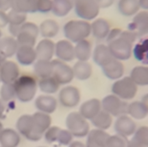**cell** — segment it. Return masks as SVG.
Returning a JSON list of instances; mask_svg holds the SVG:
<instances>
[{
	"label": "cell",
	"instance_id": "obj_1",
	"mask_svg": "<svg viewBox=\"0 0 148 147\" xmlns=\"http://www.w3.org/2000/svg\"><path fill=\"white\" fill-rule=\"evenodd\" d=\"M138 37L136 34L130 30H122L121 35L115 39L107 42L108 47L114 59L124 61L132 56L133 46Z\"/></svg>",
	"mask_w": 148,
	"mask_h": 147
},
{
	"label": "cell",
	"instance_id": "obj_2",
	"mask_svg": "<svg viewBox=\"0 0 148 147\" xmlns=\"http://www.w3.org/2000/svg\"><path fill=\"white\" fill-rule=\"evenodd\" d=\"M16 98L22 103H29L32 101L36 94L38 83L35 77L24 74L19 77L13 83Z\"/></svg>",
	"mask_w": 148,
	"mask_h": 147
},
{
	"label": "cell",
	"instance_id": "obj_3",
	"mask_svg": "<svg viewBox=\"0 0 148 147\" xmlns=\"http://www.w3.org/2000/svg\"><path fill=\"white\" fill-rule=\"evenodd\" d=\"M63 34L66 40L73 44L82 40L88 39L91 35L90 23L81 19L70 20L64 24Z\"/></svg>",
	"mask_w": 148,
	"mask_h": 147
},
{
	"label": "cell",
	"instance_id": "obj_4",
	"mask_svg": "<svg viewBox=\"0 0 148 147\" xmlns=\"http://www.w3.org/2000/svg\"><path fill=\"white\" fill-rule=\"evenodd\" d=\"M73 10L79 19L90 22L97 18L101 9L97 0H73Z\"/></svg>",
	"mask_w": 148,
	"mask_h": 147
},
{
	"label": "cell",
	"instance_id": "obj_5",
	"mask_svg": "<svg viewBox=\"0 0 148 147\" xmlns=\"http://www.w3.org/2000/svg\"><path fill=\"white\" fill-rule=\"evenodd\" d=\"M111 90L113 95L118 96L121 100L128 101L135 97L138 91V85L130 77H124L113 83Z\"/></svg>",
	"mask_w": 148,
	"mask_h": 147
},
{
	"label": "cell",
	"instance_id": "obj_6",
	"mask_svg": "<svg viewBox=\"0 0 148 147\" xmlns=\"http://www.w3.org/2000/svg\"><path fill=\"white\" fill-rule=\"evenodd\" d=\"M66 126L75 138H84L90 132L88 120L78 112H72L67 115L66 119Z\"/></svg>",
	"mask_w": 148,
	"mask_h": 147
},
{
	"label": "cell",
	"instance_id": "obj_7",
	"mask_svg": "<svg viewBox=\"0 0 148 147\" xmlns=\"http://www.w3.org/2000/svg\"><path fill=\"white\" fill-rule=\"evenodd\" d=\"M16 126L18 133L24 136L29 141H39L43 136L36 131L31 114H23L20 116L16 121Z\"/></svg>",
	"mask_w": 148,
	"mask_h": 147
},
{
	"label": "cell",
	"instance_id": "obj_8",
	"mask_svg": "<svg viewBox=\"0 0 148 147\" xmlns=\"http://www.w3.org/2000/svg\"><path fill=\"white\" fill-rule=\"evenodd\" d=\"M39 36V26L35 23L27 21L21 26L16 39L19 46H29L35 47L37 43V37Z\"/></svg>",
	"mask_w": 148,
	"mask_h": 147
},
{
	"label": "cell",
	"instance_id": "obj_9",
	"mask_svg": "<svg viewBox=\"0 0 148 147\" xmlns=\"http://www.w3.org/2000/svg\"><path fill=\"white\" fill-rule=\"evenodd\" d=\"M101 105L103 110L109 113L111 116L114 117L125 115L127 113L128 103L113 94L105 96L102 100Z\"/></svg>",
	"mask_w": 148,
	"mask_h": 147
},
{
	"label": "cell",
	"instance_id": "obj_10",
	"mask_svg": "<svg viewBox=\"0 0 148 147\" xmlns=\"http://www.w3.org/2000/svg\"><path fill=\"white\" fill-rule=\"evenodd\" d=\"M52 77L60 83V85L68 84L73 80V67L70 66L67 63L56 59L52 60Z\"/></svg>",
	"mask_w": 148,
	"mask_h": 147
},
{
	"label": "cell",
	"instance_id": "obj_11",
	"mask_svg": "<svg viewBox=\"0 0 148 147\" xmlns=\"http://www.w3.org/2000/svg\"><path fill=\"white\" fill-rule=\"evenodd\" d=\"M127 30L136 34L138 39L148 37V11L140 10L134 15L132 22L127 25Z\"/></svg>",
	"mask_w": 148,
	"mask_h": 147
},
{
	"label": "cell",
	"instance_id": "obj_12",
	"mask_svg": "<svg viewBox=\"0 0 148 147\" xmlns=\"http://www.w3.org/2000/svg\"><path fill=\"white\" fill-rule=\"evenodd\" d=\"M81 95L78 89L75 86L67 85L62 88L59 93L60 103L67 109H73L78 105Z\"/></svg>",
	"mask_w": 148,
	"mask_h": 147
},
{
	"label": "cell",
	"instance_id": "obj_13",
	"mask_svg": "<svg viewBox=\"0 0 148 147\" xmlns=\"http://www.w3.org/2000/svg\"><path fill=\"white\" fill-rule=\"evenodd\" d=\"M114 126L116 134L125 139L133 136L137 129V126L134 120L127 114L117 117Z\"/></svg>",
	"mask_w": 148,
	"mask_h": 147
},
{
	"label": "cell",
	"instance_id": "obj_14",
	"mask_svg": "<svg viewBox=\"0 0 148 147\" xmlns=\"http://www.w3.org/2000/svg\"><path fill=\"white\" fill-rule=\"evenodd\" d=\"M54 56L57 59L68 63L75 59L74 44L66 39H62L55 43Z\"/></svg>",
	"mask_w": 148,
	"mask_h": 147
},
{
	"label": "cell",
	"instance_id": "obj_15",
	"mask_svg": "<svg viewBox=\"0 0 148 147\" xmlns=\"http://www.w3.org/2000/svg\"><path fill=\"white\" fill-rule=\"evenodd\" d=\"M19 76V66L12 60H6L0 66V82L3 83H14Z\"/></svg>",
	"mask_w": 148,
	"mask_h": 147
},
{
	"label": "cell",
	"instance_id": "obj_16",
	"mask_svg": "<svg viewBox=\"0 0 148 147\" xmlns=\"http://www.w3.org/2000/svg\"><path fill=\"white\" fill-rule=\"evenodd\" d=\"M37 59L51 61L54 56L55 42L51 39L42 38L35 46Z\"/></svg>",
	"mask_w": 148,
	"mask_h": 147
},
{
	"label": "cell",
	"instance_id": "obj_17",
	"mask_svg": "<svg viewBox=\"0 0 148 147\" xmlns=\"http://www.w3.org/2000/svg\"><path fill=\"white\" fill-rule=\"evenodd\" d=\"M17 62L23 66H29L37 60V55L34 46H19L16 53Z\"/></svg>",
	"mask_w": 148,
	"mask_h": 147
},
{
	"label": "cell",
	"instance_id": "obj_18",
	"mask_svg": "<svg viewBox=\"0 0 148 147\" xmlns=\"http://www.w3.org/2000/svg\"><path fill=\"white\" fill-rule=\"evenodd\" d=\"M91 35L99 40H106L111 29L110 23L104 18H96L90 23Z\"/></svg>",
	"mask_w": 148,
	"mask_h": 147
},
{
	"label": "cell",
	"instance_id": "obj_19",
	"mask_svg": "<svg viewBox=\"0 0 148 147\" xmlns=\"http://www.w3.org/2000/svg\"><path fill=\"white\" fill-rule=\"evenodd\" d=\"M110 134L106 131L99 129L90 130L88 135L86 136L85 147H106L107 141L110 138Z\"/></svg>",
	"mask_w": 148,
	"mask_h": 147
},
{
	"label": "cell",
	"instance_id": "obj_20",
	"mask_svg": "<svg viewBox=\"0 0 148 147\" xmlns=\"http://www.w3.org/2000/svg\"><path fill=\"white\" fill-rule=\"evenodd\" d=\"M91 58L96 65L100 67H103L108 64L114 58L111 55L110 51L106 44H97L92 51Z\"/></svg>",
	"mask_w": 148,
	"mask_h": 147
},
{
	"label": "cell",
	"instance_id": "obj_21",
	"mask_svg": "<svg viewBox=\"0 0 148 147\" xmlns=\"http://www.w3.org/2000/svg\"><path fill=\"white\" fill-rule=\"evenodd\" d=\"M102 68L103 75L110 80H118L122 77L124 74V65L121 61L113 59L108 64L103 66Z\"/></svg>",
	"mask_w": 148,
	"mask_h": 147
},
{
	"label": "cell",
	"instance_id": "obj_22",
	"mask_svg": "<svg viewBox=\"0 0 148 147\" xmlns=\"http://www.w3.org/2000/svg\"><path fill=\"white\" fill-rule=\"evenodd\" d=\"M102 110L101 101L97 98H92L83 103L79 108L78 113L87 120H92L100 111Z\"/></svg>",
	"mask_w": 148,
	"mask_h": 147
},
{
	"label": "cell",
	"instance_id": "obj_23",
	"mask_svg": "<svg viewBox=\"0 0 148 147\" xmlns=\"http://www.w3.org/2000/svg\"><path fill=\"white\" fill-rule=\"evenodd\" d=\"M35 105L39 112L51 114L56 110L58 103L57 100L50 95H41L36 99Z\"/></svg>",
	"mask_w": 148,
	"mask_h": 147
},
{
	"label": "cell",
	"instance_id": "obj_24",
	"mask_svg": "<svg viewBox=\"0 0 148 147\" xmlns=\"http://www.w3.org/2000/svg\"><path fill=\"white\" fill-rule=\"evenodd\" d=\"M92 43L88 39L82 40L74 45L75 59L78 61H89L92 55Z\"/></svg>",
	"mask_w": 148,
	"mask_h": 147
},
{
	"label": "cell",
	"instance_id": "obj_25",
	"mask_svg": "<svg viewBox=\"0 0 148 147\" xmlns=\"http://www.w3.org/2000/svg\"><path fill=\"white\" fill-rule=\"evenodd\" d=\"M132 55L144 66H148V37L140 38L133 46Z\"/></svg>",
	"mask_w": 148,
	"mask_h": 147
},
{
	"label": "cell",
	"instance_id": "obj_26",
	"mask_svg": "<svg viewBox=\"0 0 148 147\" xmlns=\"http://www.w3.org/2000/svg\"><path fill=\"white\" fill-rule=\"evenodd\" d=\"M60 24L53 19H46L39 26L40 36L45 39H53L60 33Z\"/></svg>",
	"mask_w": 148,
	"mask_h": 147
},
{
	"label": "cell",
	"instance_id": "obj_27",
	"mask_svg": "<svg viewBox=\"0 0 148 147\" xmlns=\"http://www.w3.org/2000/svg\"><path fill=\"white\" fill-rule=\"evenodd\" d=\"M18 46L19 45L15 37L8 36L0 38V53L6 59L16 55Z\"/></svg>",
	"mask_w": 148,
	"mask_h": 147
},
{
	"label": "cell",
	"instance_id": "obj_28",
	"mask_svg": "<svg viewBox=\"0 0 148 147\" xmlns=\"http://www.w3.org/2000/svg\"><path fill=\"white\" fill-rule=\"evenodd\" d=\"M20 142L21 138L17 131L11 128L3 129L0 134L1 147H17Z\"/></svg>",
	"mask_w": 148,
	"mask_h": 147
},
{
	"label": "cell",
	"instance_id": "obj_29",
	"mask_svg": "<svg viewBox=\"0 0 148 147\" xmlns=\"http://www.w3.org/2000/svg\"><path fill=\"white\" fill-rule=\"evenodd\" d=\"M117 10L121 16L127 17L134 16L140 10L138 0H119Z\"/></svg>",
	"mask_w": 148,
	"mask_h": 147
},
{
	"label": "cell",
	"instance_id": "obj_30",
	"mask_svg": "<svg viewBox=\"0 0 148 147\" xmlns=\"http://www.w3.org/2000/svg\"><path fill=\"white\" fill-rule=\"evenodd\" d=\"M52 13L57 17H65L73 10V0H52Z\"/></svg>",
	"mask_w": 148,
	"mask_h": 147
},
{
	"label": "cell",
	"instance_id": "obj_31",
	"mask_svg": "<svg viewBox=\"0 0 148 147\" xmlns=\"http://www.w3.org/2000/svg\"><path fill=\"white\" fill-rule=\"evenodd\" d=\"M74 77L80 81L89 79L92 75V66L88 61H77L73 66Z\"/></svg>",
	"mask_w": 148,
	"mask_h": 147
},
{
	"label": "cell",
	"instance_id": "obj_32",
	"mask_svg": "<svg viewBox=\"0 0 148 147\" xmlns=\"http://www.w3.org/2000/svg\"><path fill=\"white\" fill-rule=\"evenodd\" d=\"M37 0H12L11 10L23 13V14H35L37 13Z\"/></svg>",
	"mask_w": 148,
	"mask_h": 147
},
{
	"label": "cell",
	"instance_id": "obj_33",
	"mask_svg": "<svg viewBox=\"0 0 148 147\" xmlns=\"http://www.w3.org/2000/svg\"><path fill=\"white\" fill-rule=\"evenodd\" d=\"M138 86H148V66H137L134 67L129 76Z\"/></svg>",
	"mask_w": 148,
	"mask_h": 147
},
{
	"label": "cell",
	"instance_id": "obj_34",
	"mask_svg": "<svg viewBox=\"0 0 148 147\" xmlns=\"http://www.w3.org/2000/svg\"><path fill=\"white\" fill-rule=\"evenodd\" d=\"M32 116H33V120H34V123H35L36 131L39 133L43 135L45 133V132L51 126L52 119H51L50 114L38 111L34 114H32Z\"/></svg>",
	"mask_w": 148,
	"mask_h": 147
},
{
	"label": "cell",
	"instance_id": "obj_35",
	"mask_svg": "<svg viewBox=\"0 0 148 147\" xmlns=\"http://www.w3.org/2000/svg\"><path fill=\"white\" fill-rule=\"evenodd\" d=\"M90 121L97 129L106 131L113 123V116L102 109L92 120H90Z\"/></svg>",
	"mask_w": 148,
	"mask_h": 147
},
{
	"label": "cell",
	"instance_id": "obj_36",
	"mask_svg": "<svg viewBox=\"0 0 148 147\" xmlns=\"http://www.w3.org/2000/svg\"><path fill=\"white\" fill-rule=\"evenodd\" d=\"M38 83V87L41 92L46 95H52L56 93L60 89V83L52 77L40 78Z\"/></svg>",
	"mask_w": 148,
	"mask_h": 147
},
{
	"label": "cell",
	"instance_id": "obj_37",
	"mask_svg": "<svg viewBox=\"0 0 148 147\" xmlns=\"http://www.w3.org/2000/svg\"><path fill=\"white\" fill-rule=\"evenodd\" d=\"M33 66H34V72L39 78H43L52 76V71H53L52 60L47 61V60L37 59Z\"/></svg>",
	"mask_w": 148,
	"mask_h": 147
},
{
	"label": "cell",
	"instance_id": "obj_38",
	"mask_svg": "<svg viewBox=\"0 0 148 147\" xmlns=\"http://www.w3.org/2000/svg\"><path fill=\"white\" fill-rule=\"evenodd\" d=\"M127 114L134 120H143L147 116L148 113L142 103L136 101L128 104Z\"/></svg>",
	"mask_w": 148,
	"mask_h": 147
},
{
	"label": "cell",
	"instance_id": "obj_39",
	"mask_svg": "<svg viewBox=\"0 0 148 147\" xmlns=\"http://www.w3.org/2000/svg\"><path fill=\"white\" fill-rule=\"evenodd\" d=\"M7 16H8L9 25H11V26L20 27L24 23L27 22V15L26 14L16 11L11 9L7 12Z\"/></svg>",
	"mask_w": 148,
	"mask_h": 147
},
{
	"label": "cell",
	"instance_id": "obj_40",
	"mask_svg": "<svg viewBox=\"0 0 148 147\" xmlns=\"http://www.w3.org/2000/svg\"><path fill=\"white\" fill-rule=\"evenodd\" d=\"M0 98L7 103L16 98L13 83H3L0 89Z\"/></svg>",
	"mask_w": 148,
	"mask_h": 147
},
{
	"label": "cell",
	"instance_id": "obj_41",
	"mask_svg": "<svg viewBox=\"0 0 148 147\" xmlns=\"http://www.w3.org/2000/svg\"><path fill=\"white\" fill-rule=\"evenodd\" d=\"M132 139L138 143L148 147V126H142L137 128Z\"/></svg>",
	"mask_w": 148,
	"mask_h": 147
},
{
	"label": "cell",
	"instance_id": "obj_42",
	"mask_svg": "<svg viewBox=\"0 0 148 147\" xmlns=\"http://www.w3.org/2000/svg\"><path fill=\"white\" fill-rule=\"evenodd\" d=\"M60 129L61 128H60L59 126H50L43 134L45 140L49 144H53V143L57 142V138H58Z\"/></svg>",
	"mask_w": 148,
	"mask_h": 147
},
{
	"label": "cell",
	"instance_id": "obj_43",
	"mask_svg": "<svg viewBox=\"0 0 148 147\" xmlns=\"http://www.w3.org/2000/svg\"><path fill=\"white\" fill-rule=\"evenodd\" d=\"M73 139V134L67 130V129H60L58 138H57V143L61 146H69Z\"/></svg>",
	"mask_w": 148,
	"mask_h": 147
},
{
	"label": "cell",
	"instance_id": "obj_44",
	"mask_svg": "<svg viewBox=\"0 0 148 147\" xmlns=\"http://www.w3.org/2000/svg\"><path fill=\"white\" fill-rule=\"evenodd\" d=\"M127 139L115 134L110 136L107 141L106 147H127Z\"/></svg>",
	"mask_w": 148,
	"mask_h": 147
},
{
	"label": "cell",
	"instance_id": "obj_45",
	"mask_svg": "<svg viewBox=\"0 0 148 147\" xmlns=\"http://www.w3.org/2000/svg\"><path fill=\"white\" fill-rule=\"evenodd\" d=\"M53 1L52 0H37L36 10L40 14H48L52 12Z\"/></svg>",
	"mask_w": 148,
	"mask_h": 147
},
{
	"label": "cell",
	"instance_id": "obj_46",
	"mask_svg": "<svg viewBox=\"0 0 148 147\" xmlns=\"http://www.w3.org/2000/svg\"><path fill=\"white\" fill-rule=\"evenodd\" d=\"M121 32H122V29H121L119 28H113V29H111L109 35H108V36L106 38V41L109 42V41H110L112 40L115 39L116 37H118L121 35Z\"/></svg>",
	"mask_w": 148,
	"mask_h": 147
},
{
	"label": "cell",
	"instance_id": "obj_47",
	"mask_svg": "<svg viewBox=\"0 0 148 147\" xmlns=\"http://www.w3.org/2000/svg\"><path fill=\"white\" fill-rule=\"evenodd\" d=\"M8 25H9V22H8L7 12L0 10V29L7 27Z\"/></svg>",
	"mask_w": 148,
	"mask_h": 147
},
{
	"label": "cell",
	"instance_id": "obj_48",
	"mask_svg": "<svg viewBox=\"0 0 148 147\" xmlns=\"http://www.w3.org/2000/svg\"><path fill=\"white\" fill-rule=\"evenodd\" d=\"M7 103L3 102L0 98V120H3L6 117L7 114Z\"/></svg>",
	"mask_w": 148,
	"mask_h": 147
},
{
	"label": "cell",
	"instance_id": "obj_49",
	"mask_svg": "<svg viewBox=\"0 0 148 147\" xmlns=\"http://www.w3.org/2000/svg\"><path fill=\"white\" fill-rule=\"evenodd\" d=\"M97 1L100 9H108L111 7L114 3V0H97Z\"/></svg>",
	"mask_w": 148,
	"mask_h": 147
},
{
	"label": "cell",
	"instance_id": "obj_50",
	"mask_svg": "<svg viewBox=\"0 0 148 147\" xmlns=\"http://www.w3.org/2000/svg\"><path fill=\"white\" fill-rule=\"evenodd\" d=\"M12 0H0V10L3 11H8L11 9Z\"/></svg>",
	"mask_w": 148,
	"mask_h": 147
},
{
	"label": "cell",
	"instance_id": "obj_51",
	"mask_svg": "<svg viewBox=\"0 0 148 147\" xmlns=\"http://www.w3.org/2000/svg\"><path fill=\"white\" fill-rule=\"evenodd\" d=\"M140 9L148 11V0H138Z\"/></svg>",
	"mask_w": 148,
	"mask_h": 147
},
{
	"label": "cell",
	"instance_id": "obj_52",
	"mask_svg": "<svg viewBox=\"0 0 148 147\" xmlns=\"http://www.w3.org/2000/svg\"><path fill=\"white\" fill-rule=\"evenodd\" d=\"M127 147H147L140 143H138L137 141H135L134 139H130L129 141H127Z\"/></svg>",
	"mask_w": 148,
	"mask_h": 147
},
{
	"label": "cell",
	"instance_id": "obj_53",
	"mask_svg": "<svg viewBox=\"0 0 148 147\" xmlns=\"http://www.w3.org/2000/svg\"><path fill=\"white\" fill-rule=\"evenodd\" d=\"M140 102L142 103V104L144 105V107L146 108V109H147L148 113V93L146 94L145 96H143V97H142Z\"/></svg>",
	"mask_w": 148,
	"mask_h": 147
},
{
	"label": "cell",
	"instance_id": "obj_54",
	"mask_svg": "<svg viewBox=\"0 0 148 147\" xmlns=\"http://www.w3.org/2000/svg\"><path fill=\"white\" fill-rule=\"evenodd\" d=\"M68 147H85V145L80 141H73Z\"/></svg>",
	"mask_w": 148,
	"mask_h": 147
},
{
	"label": "cell",
	"instance_id": "obj_55",
	"mask_svg": "<svg viewBox=\"0 0 148 147\" xmlns=\"http://www.w3.org/2000/svg\"><path fill=\"white\" fill-rule=\"evenodd\" d=\"M6 60H7V59H6L5 57H3V56L0 53V66H1Z\"/></svg>",
	"mask_w": 148,
	"mask_h": 147
},
{
	"label": "cell",
	"instance_id": "obj_56",
	"mask_svg": "<svg viewBox=\"0 0 148 147\" xmlns=\"http://www.w3.org/2000/svg\"><path fill=\"white\" fill-rule=\"evenodd\" d=\"M3 124H2V122L0 121V134H1V133H2V131H3Z\"/></svg>",
	"mask_w": 148,
	"mask_h": 147
},
{
	"label": "cell",
	"instance_id": "obj_57",
	"mask_svg": "<svg viewBox=\"0 0 148 147\" xmlns=\"http://www.w3.org/2000/svg\"><path fill=\"white\" fill-rule=\"evenodd\" d=\"M2 35H3V33H2V30L0 29V38L2 37Z\"/></svg>",
	"mask_w": 148,
	"mask_h": 147
},
{
	"label": "cell",
	"instance_id": "obj_58",
	"mask_svg": "<svg viewBox=\"0 0 148 147\" xmlns=\"http://www.w3.org/2000/svg\"><path fill=\"white\" fill-rule=\"evenodd\" d=\"M40 147H44V146H40Z\"/></svg>",
	"mask_w": 148,
	"mask_h": 147
}]
</instances>
